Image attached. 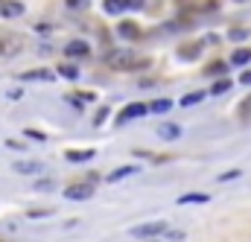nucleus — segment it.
I'll return each instance as SVG.
<instances>
[{
    "label": "nucleus",
    "mask_w": 251,
    "mask_h": 242,
    "mask_svg": "<svg viewBox=\"0 0 251 242\" xmlns=\"http://www.w3.org/2000/svg\"><path fill=\"white\" fill-rule=\"evenodd\" d=\"M50 213H53V210H29L26 216H29V219H38V216H50Z\"/></svg>",
    "instance_id": "bb28decb"
},
{
    "label": "nucleus",
    "mask_w": 251,
    "mask_h": 242,
    "mask_svg": "<svg viewBox=\"0 0 251 242\" xmlns=\"http://www.w3.org/2000/svg\"><path fill=\"white\" fill-rule=\"evenodd\" d=\"M237 3H246V0H237Z\"/></svg>",
    "instance_id": "72a5a7b5"
},
{
    "label": "nucleus",
    "mask_w": 251,
    "mask_h": 242,
    "mask_svg": "<svg viewBox=\"0 0 251 242\" xmlns=\"http://www.w3.org/2000/svg\"><path fill=\"white\" fill-rule=\"evenodd\" d=\"M21 79H24V82H53V79H56V73H53V70L38 67V70H24V73H21Z\"/></svg>",
    "instance_id": "20e7f679"
},
{
    "label": "nucleus",
    "mask_w": 251,
    "mask_h": 242,
    "mask_svg": "<svg viewBox=\"0 0 251 242\" xmlns=\"http://www.w3.org/2000/svg\"><path fill=\"white\" fill-rule=\"evenodd\" d=\"M24 50L21 38H0V56H18Z\"/></svg>",
    "instance_id": "423d86ee"
},
{
    "label": "nucleus",
    "mask_w": 251,
    "mask_h": 242,
    "mask_svg": "<svg viewBox=\"0 0 251 242\" xmlns=\"http://www.w3.org/2000/svg\"><path fill=\"white\" fill-rule=\"evenodd\" d=\"M0 242H6V240H0Z\"/></svg>",
    "instance_id": "f704fd0d"
},
{
    "label": "nucleus",
    "mask_w": 251,
    "mask_h": 242,
    "mask_svg": "<svg viewBox=\"0 0 251 242\" xmlns=\"http://www.w3.org/2000/svg\"><path fill=\"white\" fill-rule=\"evenodd\" d=\"M85 3H88V0H67V6H73V9H76V6H85Z\"/></svg>",
    "instance_id": "473e14b6"
},
{
    "label": "nucleus",
    "mask_w": 251,
    "mask_h": 242,
    "mask_svg": "<svg viewBox=\"0 0 251 242\" xmlns=\"http://www.w3.org/2000/svg\"><path fill=\"white\" fill-rule=\"evenodd\" d=\"M243 175V169H228V172H222L216 181H234V178H240Z\"/></svg>",
    "instance_id": "4be33fe9"
},
{
    "label": "nucleus",
    "mask_w": 251,
    "mask_h": 242,
    "mask_svg": "<svg viewBox=\"0 0 251 242\" xmlns=\"http://www.w3.org/2000/svg\"><path fill=\"white\" fill-rule=\"evenodd\" d=\"M240 82H243V85H251V70H246V73L240 76Z\"/></svg>",
    "instance_id": "2f4dec72"
},
{
    "label": "nucleus",
    "mask_w": 251,
    "mask_h": 242,
    "mask_svg": "<svg viewBox=\"0 0 251 242\" xmlns=\"http://www.w3.org/2000/svg\"><path fill=\"white\" fill-rule=\"evenodd\" d=\"M199 53H201V44H184V47H178L181 59H199Z\"/></svg>",
    "instance_id": "ddd939ff"
},
{
    "label": "nucleus",
    "mask_w": 251,
    "mask_h": 242,
    "mask_svg": "<svg viewBox=\"0 0 251 242\" xmlns=\"http://www.w3.org/2000/svg\"><path fill=\"white\" fill-rule=\"evenodd\" d=\"M228 88H231V82H228V79H219V82L210 88V94H216V97H219V94H225Z\"/></svg>",
    "instance_id": "412c9836"
},
{
    "label": "nucleus",
    "mask_w": 251,
    "mask_h": 242,
    "mask_svg": "<svg viewBox=\"0 0 251 242\" xmlns=\"http://www.w3.org/2000/svg\"><path fill=\"white\" fill-rule=\"evenodd\" d=\"M228 70V64H222V61H213L210 67H207V73H225Z\"/></svg>",
    "instance_id": "393cba45"
},
{
    "label": "nucleus",
    "mask_w": 251,
    "mask_h": 242,
    "mask_svg": "<svg viewBox=\"0 0 251 242\" xmlns=\"http://www.w3.org/2000/svg\"><path fill=\"white\" fill-rule=\"evenodd\" d=\"M181 134V128L176 125V122H164V125H158V137L161 140H176Z\"/></svg>",
    "instance_id": "9d476101"
},
{
    "label": "nucleus",
    "mask_w": 251,
    "mask_h": 242,
    "mask_svg": "<svg viewBox=\"0 0 251 242\" xmlns=\"http://www.w3.org/2000/svg\"><path fill=\"white\" fill-rule=\"evenodd\" d=\"M64 195H67L70 201H85V198L94 195V184H70V187L64 190Z\"/></svg>",
    "instance_id": "7ed1b4c3"
},
{
    "label": "nucleus",
    "mask_w": 251,
    "mask_h": 242,
    "mask_svg": "<svg viewBox=\"0 0 251 242\" xmlns=\"http://www.w3.org/2000/svg\"><path fill=\"white\" fill-rule=\"evenodd\" d=\"M146 0H126V9H143Z\"/></svg>",
    "instance_id": "cd10ccee"
},
{
    "label": "nucleus",
    "mask_w": 251,
    "mask_h": 242,
    "mask_svg": "<svg viewBox=\"0 0 251 242\" xmlns=\"http://www.w3.org/2000/svg\"><path fill=\"white\" fill-rule=\"evenodd\" d=\"M164 237H167V240H173V242L184 240V234H181V231H167V234H164Z\"/></svg>",
    "instance_id": "a878e982"
},
{
    "label": "nucleus",
    "mask_w": 251,
    "mask_h": 242,
    "mask_svg": "<svg viewBox=\"0 0 251 242\" xmlns=\"http://www.w3.org/2000/svg\"><path fill=\"white\" fill-rule=\"evenodd\" d=\"M143 114H149V105H143V102H134V105H126V111L117 117V122L134 120V117H143Z\"/></svg>",
    "instance_id": "0eeeda50"
},
{
    "label": "nucleus",
    "mask_w": 251,
    "mask_h": 242,
    "mask_svg": "<svg viewBox=\"0 0 251 242\" xmlns=\"http://www.w3.org/2000/svg\"><path fill=\"white\" fill-rule=\"evenodd\" d=\"M231 38H237V41L246 38V29H231Z\"/></svg>",
    "instance_id": "7c9ffc66"
},
{
    "label": "nucleus",
    "mask_w": 251,
    "mask_h": 242,
    "mask_svg": "<svg viewBox=\"0 0 251 242\" xmlns=\"http://www.w3.org/2000/svg\"><path fill=\"white\" fill-rule=\"evenodd\" d=\"M32 190H35V193H50V190H56V181H53V178H41V181L32 184Z\"/></svg>",
    "instance_id": "f3484780"
},
{
    "label": "nucleus",
    "mask_w": 251,
    "mask_h": 242,
    "mask_svg": "<svg viewBox=\"0 0 251 242\" xmlns=\"http://www.w3.org/2000/svg\"><path fill=\"white\" fill-rule=\"evenodd\" d=\"M126 9V0H105V12L108 15H117V12H123Z\"/></svg>",
    "instance_id": "a211bd4d"
},
{
    "label": "nucleus",
    "mask_w": 251,
    "mask_h": 242,
    "mask_svg": "<svg viewBox=\"0 0 251 242\" xmlns=\"http://www.w3.org/2000/svg\"><path fill=\"white\" fill-rule=\"evenodd\" d=\"M15 172L35 175V172H41V161H15Z\"/></svg>",
    "instance_id": "6e6552de"
},
{
    "label": "nucleus",
    "mask_w": 251,
    "mask_h": 242,
    "mask_svg": "<svg viewBox=\"0 0 251 242\" xmlns=\"http://www.w3.org/2000/svg\"><path fill=\"white\" fill-rule=\"evenodd\" d=\"M105 120H108V111H105V108H102V111H100V114H97V120H94V122H97V125H102V122H105Z\"/></svg>",
    "instance_id": "c85d7f7f"
},
{
    "label": "nucleus",
    "mask_w": 251,
    "mask_h": 242,
    "mask_svg": "<svg viewBox=\"0 0 251 242\" xmlns=\"http://www.w3.org/2000/svg\"><path fill=\"white\" fill-rule=\"evenodd\" d=\"M231 61H234V64H249V61H251V50H249V47H240V50H234Z\"/></svg>",
    "instance_id": "dca6fc26"
},
{
    "label": "nucleus",
    "mask_w": 251,
    "mask_h": 242,
    "mask_svg": "<svg viewBox=\"0 0 251 242\" xmlns=\"http://www.w3.org/2000/svg\"><path fill=\"white\" fill-rule=\"evenodd\" d=\"M64 53H67V56H88L91 50H88V44H85V41H70V44L64 47Z\"/></svg>",
    "instance_id": "9b49d317"
},
{
    "label": "nucleus",
    "mask_w": 251,
    "mask_h": 242,
    "mask_svg": "<svg viewBox=\"0 0 251 242\" xmlns=\"http://www.w3.org/2000/svg\"><path fill=\"white\" fill-rule=\"evenodd\" d=\"M24 15V3L18 0H0V18H21Z\"/></svg>",
    "instance_id": "39448f33"
},
{
    "label": "nucleus",
    "mask_w": 251,
    "mask_h": 242,
    "mask_svg": "<svg viewBox=\"0 0 251 242\" xmlns=\"http://www.w3.org/2000/svg\"><path fill=\"white\" fill-rule=\"evenodd\" d=\"M64 158H67L70 164H85V161H91V158H94V149H70Z\"/></svg>",
    "instance_id": "1a4fd4ad"
},
{
    "label": "nucleus",
    "mask_w": 251,
    "mask_h": 242,
    "mask_svg": "<svg viewBox=\"0 0 251 242\" xmlns=\"http://www.w3.org/2000/svg\"><path fill=\"white\" fill-rule=\"evenodd\" d=\"M170 108H173L170 99H155V102H149V114H164V111H170Z\"/></svg>",
    "instance_id": "2eb2a0df"
},
{
    "label": "nucleus",
    "mask_w": 251,
    "mask_h": 242,
    "mask_svg": "<svg viewBox=\"0 0 251 242\" xmlns=\"http://www.w3.org/2000/svg\"><path fill=\"white\" fill-rule=\"evenodd\" d=\"M59 73H62L64 79H79V67H76V64H62Z\"/></svg>",
    "instance_id": "6ab92c4d"
},
{
    "label": "nucleus",
    "mask_w": 251,
    "mask_h": 242,
    "mask_svg": "<svg viewBox=\"0 0 251 242\" xmlns=\"http://www.w3.org/2000/svg\"><path fill=\"white\" fill-rule=\"evenodd\" d=\"M105 61H108L114 70H131V67H143V64H146V61L134 59V53H131V50H111Z\"/></svg>",
    "instance_id": "f257e3e1"
},
{
    "label": "nucleus",
    "mask_w": 251,
    "mask_h": 242,
    "mask_svg": "<svg viewBox=\"0 0 251 242\" xmlns=\"http://www.w3.org/2000/svg\"><path fill=\"white\" fill-rule=\"evenodd\" d=\"M240 114H243V117H251V97H246V99L240 102Z\"/></svg>",
    "instance_id": "b1692460"
},
{
    "label": "nucleus",
    "mask_w": 251,
    "mask_h": 242,
    "mask_svg": "<svg viewBox=\"0 0 251 242\" xmlns=\"http://www.w3.org/2000/svg\"><path fill=\"white\" fill-rule=\"evenodd\" d=\"M26 137H35V140H44L47 134H41V131H32V128H26Z\"/></svg>",
    "instance_id": "c756f323"
},
{
    "label": "nucleus",
    "mask_w": 251,
    "mask_h": 242,
    "mask_svg": "<svg viewBox=\"0 0 251 242\" xmlns=\"http://www.w3.org/2000/svg\"><path fill=\"white\" fill-rule=\"evenodd\" d=\"M120 35L123 38H137V26L134 24H120Z\"/></svg>",
    "instance_id": "aec40b11"
},
{
    "label": "nucleus",
    "mask_w": 251,
    "mask_h": 242,
    "mask_svg": "<svg viewBox=\"0 0 251 242\" xmlns=\"http://www.w3.org/2000/svg\"><path fill=\"white\" fill-rule=\"evenodd\" d=\"M158 234H167V222H149V225H137V228H131V237H137V240H152V237H158Z\"/></svg>",
    "instance_id": "f03ea898"
},
{
    "label": "nucleus",
    "mask_w": 251,
    "mask_h": 242,
    "mask_svg": "<svg viewBox=\"0 0 251 242\" xmlns=\"http://www.w3.org/2000/svg\"><path fill=\"white\" fill-rule=\"evenodd\" d=\"M134 172H137L134 167H120V169H114V172L108 175V184H117L120 178H128V175H134Z\"/></svg>",
    "instance_id": "4468645a"
},
{
    "label": "nucleus",
    "mask_w": 251,
    "mask_h": 242,
    "mask_svg": "<svg viewBox=\"0 0 251 242\" xmlns=\"http://www.w3.org/2000/svg\"><path fill=\"white\" fill-rule=\"evenodd\" d=\"M196 102H201V94H187L184 99H181V105L187 108V105H196Z\"/></svg>",
    "instance_id": "5701e85b"
},
{
    "label": "nucleus",
    "mask_w": 251,
    "mask_h": 242,
    "mask_svg": "<svg viewBox=\"0 0 251 242\" xmlns=\"http://www.w3.org/2000/svg\"><path fill=\"white\" fill-rule=\"evenodd\" d=\"M207 198H210L207 193H190V195H181L178 198V204H204Z\"/></svg>",
    "instance_id": "f8f14e48"
}]
</instances>
